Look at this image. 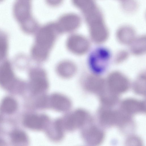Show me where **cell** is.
I'll return each mask as SVG.
<instances>
[{
	"label": "cell",
	"mask_w": 146,
	"mask_h": 146,
	"mask_svg": "<svg viewBox=\"0 0 146 146\" xmlns=\"http://www.w3.org/2000/svg\"><path fill=\"white\" fill-rule=\"evenodd\" d=\"M7 45L6 40L0 38V60L3 58L6 54Z\"/></svg>",
	"instance_id": "obj_18"
},
{
	"label": "cell",
	"mask_w": 146,
	"mask_h": 146,
	"mask_svg": "<svg viewBox=\"0 0 146 146\" xmlns=\"http://www.w3.org/2000/svg\"><path fill=\"white\" fill-rule=\"evenodd\" d=\"M121 107L122 111L128 115L146 112L145 102L133 98H127L123 100Z\"/></svg>",
	"instance_id": "obj_3"
},
{
	"label": "cell",
	"mask_w": 146,
	"mask_h": 146,
	"mask_svg": "<svg viewBox=\"0 0 146 146\" xmlns=\"http://www.w3.org/2000/svg\"><path fill=\"white\" fill-rule=\"evenodd\" d=\"M121 0V1H125V0L127 1V0Z\"/></svg>",
	"instance_id": "obj_20"
},
{
	"label": "cell",
	"mask_w": 146,
	"mask_h": 146,
	"mask_svg": "<svg viewBox=\"0 0 146 146\" xmlns=\"http://www.w3.org/2000/svg\"><path fill=\"white\" fill-rule=\"evenodd\" d=\"M52 107L56 110L66 111L70 107L71 103L68 98L58 94L53 95L50 98Z\"/></svg>",
	"instance_id": "obj_10"
},
{
	"label": "cell",
	"mask_w": 146,
	"mask_h": 146,
	"mask_svg": "<svg viewBox=\"0 0 146 146\" xmlns=\"http://www.w3.org/2000/svg\"><path fill=\"white\" fill-rule=\"evenodd\" d=\"M133 90L135 93L139 95L145 96V85L144 80H140L137 82L134 85Z\"/></svg>",
	"instance_id": "obj_16"
},
{
	"label": "cell",
	"mask_w": 146,
	"mask_h": 146,
	"mask_svg": "<svg viewBox=\"0 0 146 146\" xmlns=\"http://www.w3.org/2000/svg\"><path fill=\"white\" fill-rule=\"evenodd\" d=\"M88 117L86 111L82 110H78L68 117L66 121V127L70 130L78 128L85 123Z\"/></svg>",
	"instance_id": "obj_6"
},
{
	"label": "cell",
	"mask_w": 146,
	"mask_h": 146,
	"mask_svg": "<svg viewBox=\"0 0 146 146\" xmlns=\"http://www.w3.org/2000/svg\"><path fill=\"white\" fill-rule=\"evenodd\" d=\"M85 141L89 145L97 146L103 141L105 134L103 131L95 125H92L86 129L83 133Z\"/></svg>",
	"instance_id": "obj_4"
},
{
	"label": "cell",
	"mask_w": 146,
	"mask_h": 146,
	"mask_svg": "<svg viewBox=\"0 0 146 146\" xmlns=\"http://www.w3.org/2000/svg\"><path fill=\"white\" fill-rule=\"evenodd\" d=\"M111 57V53L107 49L103 47L96 49L89 58V65L91 70L96 74L103 73L108 66Z\"/></svg>",
	"instance_id": "obj_1"
},
{
	"label": "cell",
	"mask_w": 146,
	"mask_h": 146,
	"mask_svg": "<svg viewBox=\"0 0 146 146\" xmlns=\"http://www.w3.org/2000/svg\"><path fill=\"white\" fill-rule=\"evenodd\" d=\"M31 81V87L33 92L38 93L43 91L47 88V84L46 81L43 79H36L32 75Z\"/></svg>",
	"instance_id": "obj_14"
},
{
	"label": "cell",
	"mask_w": 146,
	"mask_h": 146,
	"mask_svg": "<svg viewBox=\"0 0 146 146\" xmlns=\"http://www.w3.org/2000/svg\"><path fill=\"white\" fill-rule=\"evenodd\" d=\"M80 17L74 14H68L62 17L56 24L58 31H69L74 29L80 25Z\"/></svg>",
	"instance_id": "obj_5"
},
{
	"label": "cell",
	"mask_w": 146,
	"mask_h": 146,
	"mask_svg": "<svg viewBox=\"0 0 146 146\" xmlns=\"http://www.w3.org/2000/svg\"><path fill=\"white\" fill-rule=\"evenodd\" d=\"M100 100L104 106L110 107L115 105L118 101L117 95L109 90H104L100 94Z\"/></svg>",
	"instance_id": "obj_12"
},
{
	"label": "cell",
	"mask_w": 146,
	"mask_h": 146,
	"mask_svg": "<svg viewBox=\"0 0 146 146\" xmlns=\"http://www.w3.org/2000/svg\"><path fill=\"white\" fill-rule=\"evenodd\" d=\"M109 90L118 95L127 91L129 88V83L125 78L121 77H113L109 79Z\"/></svg>",
	"instance_id": "obj_7"
},
{
	"label": "cell",
	"mask_w": 146,
	"mask_h": 146,
	"mask_svg": "<svg viewBox=\"0 0 146 146\" xmlns=\"http://www.w3.org/2000/svg\"><path fill=\"white\" fill-rule=\"evenodd\" d=\"M125 144L128 146H141L142 142L139 137L136 136H132L127 139Z\"/></svg>",
	"instance_id": "obj_17"
},
{
	"label": "cell",
	"mask_w": 146,
	"mask_h": 146,
	"mask_svg": "<svg viewBox=\"0 0 146 146\" xmlns=\"http://www.w3.org/2000/svg\"><path fill=\"white\" fill-rule=\"evenodd\" d=\"M100 123L106 127L117 125L119 127L124 122L125 115L122 111L105 109L102 111L99 116Z\"/></svg>",
	"instance_id": "obj_2"
},
{
	"label": "cell",
	"mask_w": 146,
	"mask_h": 146,
	"mask_svg": "<svg viewBox=\"0 0 146 146\" xmlns=\"http://www.w3.org/2000/svg\"><path fill=\"white\" fill-rule=\"evenodd\" d=\"M62 0H47V1L50 5H56L59 4Z\"/></svg>",
	"instance_id": "obj_19"
},
{
	"label": "cell",
	"mask_w": 146,
	"mask_h": 146,
	"mask_svg": "<svg viewBox=\"0 0 146 146\" xmlns=\"http://www.w3.org/2000/svg\"><path fill=\"white\" fill-rule=\"evenodd\" d=\"M17 104L16 101L10 97H6L2 101L1 106L2 111L7 113H11L17 109Z\"/></svg>",
	"instance_id": "obj_13"
},
{
	"label": "cell",
	"mask_w": 146,
	"mask_h": 146,
	"mask_svg": "<svg viewBox=\"0 0 146 146\" xmlns=\"http://www.w3.org/2000/svg\"><path fill=\"white\" fill-rule=\"evenodd\" d=\"M12 140L16 143L24 142L27 140V137L25 133L22 131L17 130L13 131L11 135Z\"/></svg>",
	"instance_id": "obj_15"
},
{
	"label": "cell",
	"mask_w": 146,
	"mask_h": 146,
	"mask_svg": "<svg viewBox=\"0 0 146 146\" xmlns=\"http://www.w3.org/2000/svg\"><path fill=\"white\" fill-rule=\"evenodd\" d=\"M48 119L47 117L44 115H30L25 117L24 123L29 128L39 130L43 128Z\"/></svg>",
	"instance_id": "obj_9"
},
{
	"label": "cell",
	"mask_w": 146,
	"mask_h": 146,
	"mask_svg": "<svg viewBox=\"0 0 146 146\" xmlns=\"http://www.w3.org/2000/svg\"><path fill=\"white\" fill-rule=\"evenodd\" d=\"M14 76L10 64L6 62L0 66V85L5 88L12 84Z\"/></svg>",
	"instance_id": "obj_8"
},
{
	"label": "cell",
	"mask_w": 146,
	"mask_h": 146,
	"mask_svg": "<svg viewBox=\"0 0 146 146\" xmlns=\"http://www.w3.org/2000/svg\"><path fill=\"white\" fill-rule=\"evenodd\" d=\"M85 87L87 91L94 93L100 94L104 90L103 82L97 78L88 80L86 84Z\"/></svg>",
	"instance_id": "obj_11"
}]
</instances>
